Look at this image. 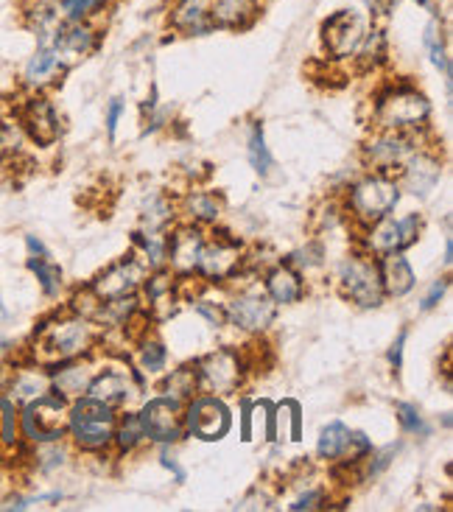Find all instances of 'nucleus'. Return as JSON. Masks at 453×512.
<instances>
[{"mask_svg": "<svg viewBox=\"0 0 453 512\" xmlns=\"http://www.w3.org/2000/svg\"><path fill=\"white\" fill-rule=\"evenodd\" d=\"M406 188L412 191L414 196H428V191H434V185L440 182V160L431 157V154L414 152L409 160H406Z\"/></svg>", "mask_w": 453, "mask_h": 512, "instance_id": "nucleus-24", "label": "nucleus"}, {"mask_svg": "<svg viewBox=\"0 0 453 512\" xmlns=\"http://www.w3.org/2000/svg\"><path fill=\"white\" fill-rule=\"evenodd\" d=\"M426 42L428 54H431V62L442 70V76L448 79V87H451V59H448V51H445V40H442V28L437 20H431L426 26Z\"/></svg>", "mask_w": 453, "mask_h": 512, "instance_id": "nucleus-32", "label": "nucleus"}, {"mask_svg": "<svg viewBox=\"0 0 453 512\" xmlns=\"http://www.w3.org/2000/svg\"><path fill=\"white\" fill-rule=\"evenodd\" d=\"M291 263H294V266H300V269L319 266V263H322V250H319V247H305V250L294 252V255H291Z\"/></svg>", "mask_w": 453, "mask_h": 512, "instance_id": "nucleus-43", "label": "nucleus"}, {"mask_svg": "<svg viewBox=\"0 0 453 512\" xmlns=\"http://www.w3.org/2000/svg\"><path fill=\"white\" fill-rule=\"evenodd\" d=\"M381 269V283H384V294L392 297H403L414 289L417 277H414L412 263L403 258V252H386Z\"/></svg>", "mask_w": 453, "mask_h": 512, "instance_id": "nucleus-25", "label": "nucleus"}, {"mask_svg": "<svg viewBox=\"0 0 453 512\" xmlns=\"http://www.w3.org/2000/svg\"><path fill=\"white\" fill-rule=\"evenodd\" d=\"M28 272H34L37 277V283H40V289L45 297H56L59 289H62V272H59V266L51 263V255H28Z\"/></svg>", "mask_w": 453, "mask_h": 512, "instance_id": "nucleus-29", "label": "nucleus"}, {"mask_svg": "<svg viewBox=\"0 0 453 512\" xmlns=\"http://www.w3.org/2000/svg\"><path fill=\"white\" fill-rule=\"evenodd\" d=\"M0 311H6V308H3V300H0Z\"/></svg>", "mask_w": 453, "mask_h": 512, "instance_id": "nucleus-54", "label": "nucleus"}, {"mask_svg": "<svg viewBox=\"0 0 453 512\" xmlns=\"http://www.w3.org/2000/svg\"><path fill=\"white\" fill-rule=\"evenodd\" d=\"M431 115V104L423 93H417L409 84L389 87L386 93L378 96L375 104V124L378 129H400V132H412L426 124Z\"/></svg>", "mask_w": 453, "mask_h": 512, "instance_id": "nucleus-4", "label": "nucleus"}, {"mask_svg": "<svg viewBox=\"0 0 453 512\" xmlns=\"http://www.w3.org/2000/svg\"><path fill=\"white\" fill-rule=\"evenodd\" d=\"M171 216H174V208L163 196H151L143 208V224L149 227V233H160L165 224L171 222Z\"/></svg>", "mask_w": 453, "mask_h": 512, "instance_id": "nucleus-37", "label": "nucleus"}, {"mask_svg": "<svg viewBox=\"0 0 453 512\" xmlns=\"http://www.w3.org/2000/svg\"><path fill=\"white\" fill-rule=\"evenodd\" d=\"M202 247H205V238L199 230L193 227H182L174 236L168 238V261L177 272H193L199 266V255H202Z\"/></svg>", "mask_w": 453, "mask_h": 512, "instance_id": "nucleus-21", "label": "nucleus"}, {"mask_svg": "<svg viewBox=\"0 0 453 512\" xmlns=\"http://www.w3.org/2000/svg\"><path fill=\"white\" fill-rule=\"evenodd\" d=\"M364 34H367V20L361 14L350 12V9L330 14L328 20L322 23V40H325L328 51L336 59L356 54Z\"/></svg>", "mask_w": 453, "mask_h": 512, "instance_id": "nucleus-10", "label": "nucleus"}, {"mask_svg": "<svg viewBox=\"0 0 453 512\" xmlns=\"http://www.w3.org/2000/svg\"><path fill=\"white\" fill-rule=\"evenodd\" d=\"M56 12L68 23H79V20H90L93 14L101 12L107 6V0H54Z\"/></svg>", "mask_w": 453, "mask_h": 512, "instance_id": "nucleus-34", "label": "nucleus"}, {"mask_svg": "<svg viewBox=\"0 0 453 512\" xmlns=\"http://www.w3.org/2000/svg\"><path fill=\"white\" fill-rule=\"evenodd\" d=\"M62 70H65V65H62V59H59V54H56V48L51 45V42L45 40L37 45L34 56L26 62L23 82H26L28 87H34V90H40V87H45V84L54 82Z\"/></svg>", "mask_w": 453, "mask_h": 512, "instance_id": "nucleus-22", "label": "nucleus"}, {"mask_svg": "<svg viewBox=\"0 0 453 512\" xmlns=\"http://www.w3.org/2000/svg\"><path fill=\"white\" fill-rule=\"evenodd\" d=\"M353 56H358V62H361V68L370 70L375 65H381L386 59V37L381 28H372L364 34V40L358 45V51Z\"/></svg>", "mask_w": 453, "mask_h": 512, "instance_id": "nucleus-30", "label": "nucleus"}, {"mask_svg": "<svg viewBox=\"0 0 453 512\" xmlns=\"http://www.w3.org/2000/svg\"><path fill=\"white\" fill-rule=\"evenodd\" d=\"M196 384H199V378H196V373L193 370H177V373H171V378H168V398H174V401H185V398H191L193 389H196Z\"/></svg>", "mask_w": 453, "mask_h": 512, "instance_id": "nucleus-38", "label": "nucleus"}, {"mask_svg": "<svg viewBox=\"0 0 453 512\" xmlns=\"http://www.w3.org/2000/svg\"><path fill=\"white\" fill-rule=\"evenodd\" d=\"M17 417H20V437H26L28 443H56L65 437L68 429V398L48 389L37 401L26 403Z\"/></svg>", "mask_w": 453, "mask_h": 512, "instance_id": "nucleus-3", "label": "nucleus"}, {"mask_svg": "<svg viewBox=\"0 0 453 512\" xmlns=\"http://www.w3.org/2000/svg\"><path fill=\"white\" fill-rule=\"evenodd\" d=\"M398 202L400 185L395 180H389L386 174L364 177V180L350 188V196H347V208L353 210V216L361 224H367V227L389 216Z\"/></svg>", "mask_w": 453, "mask_h": 512, "instance_id": "nucleus-5", "label": "nucleus"}, {"mask_svg": "<svg viewBox=\"0 0 453 512\" xmlns=\"http://www.w3.org/2000/svg\"><path fill=\"white\" fill-rule=\"evenodd\" d=\"M121 115H124V101L121 98H112L110 107H107V132H110V138H115V129H118Z\"/></svg>", "mask_w": 453, "mask_h": 512, "instance_id": "nucleus-45", "label": "nucleus"}, {"mask_svg": "<svg viewBox=\"0 0 453 512\" xmlns=\"http://www.w3.org/2000/svg\"><path fill=\"white\" fill-rule=\"evenodd\" d=\"M87 395L115 409L121 403L132 401L138 395V387H135L132 375L124 373V370H104V373L93 375V381L87 387Z\"/></svg>", "mask_w": 453, "mask_h": 512, "instance_id": "nucleus-19", "label": "nucleus"}, {"mask_svg": "<svg viewBox=\"0 0 453 512\" xmlns=\"http://www.w3.org/2000/svg\"><path fill=\"white\" fill-rule=\"evenodd\" d=\"M406 336H409V331H400L398 339H395V345L389 347V364H392L395 370H400V364H403V345H406Z\"/></svg>", "mask_w": 453, "mask_h": 512, "instance_id": "nucleus-46", "label": "nucleus"}, {"mask_svg": "<svg viewBox=\"0 0 453 512\" xmlns=\"http://www.w3.org/2000/svg\"><path fill=\"white\" fill-rule=\"evenodd\" d=\"M238 244L230 241V238H216L202 247V255H199V272L210 280H227V277L235 275L238 269Z\"/></svg>", "mask_w": 453, "mask_h": 512, "instance_id": "nucleus-18", "label": "nucleus"}, {"mask_svg": "<svg viewBox=\"0 0 453 512\" xmlns=\"http://www.w3.org/2000/svg\"><path fill=\"white\" fill-rule=\"evenodd\" d=\"M163 465H165V468H171V471L177 473V479H179V482H182V479H185V471H182V468H179V465H177V462H174V459H171V457H165V454H163Z\"/></svg>", "mask_w": 453, "mask_h": 512, "instance_id": "nucleus-52", "label": "nucleus"}, {"mask_svg": "<svg viewBox=\"0 0 453 512\" xmlns=\"http://www.w3.org/2000/svg\"><path fill=\"white\" fill-rule=\"evenodd\" d=\"M17 443H20V417H17L14 401L0 398V445L17 448Z\"/></svg>", "mask_w": 453, "mask_h": 512, "instance_id": "nucleus-35", "label": "nucleus"}, {"mask_svg": "<svg viewBox=\"0 0 453 512\" xmlns=\"http://www.w3.org/2000/svg\"><path fill=\"white\" fill-rule=\"evenodd\" d=\"M93 347V325L84 317H65L42 322L40 331L34 333V359L42 367H56L62 361L79 359Z\"/></svg>", "mask_w": 453, "mask_h": 512, "instance_id": "nucleus-1", "label": "nucleus"}, {"mask_svg": "<svg viewBox=\"0 0 453 512\" xmlns=\"http://www.w3.org/2000/svg\"><path fill=\"white\" fill-rule=\"evenodd\" d=\"M168 23L179 34H188V37H202L213 28L210 20V0H177Z\"/></svg>", "mask_w": 453, "mask_h": 512, "instance_id": "nucleus-20", "label": "nucleus"}, {"mask_svg": "<svg viewBox=\"0 0 453 512\" xmlns=\"http://www.w3.org/2000/svg\"><path fill=\"white\" fill-rule=\"evenodd\" d=\"M68 431L73 443L84 451H101L115 437V415L112 406L96 401L90 395H82L68 409Z\"/></svg>", "mask_w": 453, "mask_h": 512, "instance_id": "nucleus-2", "label": "nucleus"}, {"mask_svg": "<svg viewBox=\"0 0 453 512\" xmlns=\"http://www.w3.org/2000/svg\"><path fill=\"white\" fill-rule=\"evenodd\" d=\"M115 437H118V445H121V451H132V448H135V445L143 440V429H140L138 415L126 417Z\"/></svg>", "mask_w": 453, "mask_h": 512, "instance_id": "nucleus-40", "label": "nucleus"}, {"mask_svg": "<svg viewBox=\"0 0 453 512\" xmlns=\"http://www.w3.org/2000/svg\"><path fill=\"white\" fill-rule=\"evenodd\" d=\"M26 250H28V255H37V258H40V255H48L45 244H42L37 236H26Z\"/></svg>", "mask_w": 453, "mask_h": 512, "instance_id": "nucleus-50", "label": "nucleus"}, {"mask_svg": "<svg viewBox=\"0 0 453 512\" xmlns=\"http://www.w3.org/2000/svg\"><path fill=\"white\" fill-rule=\"evenodd\" d=\"M185 210L193 222H216L221 213V202L213 194H191L185 199Z\"/></svg>", "mask_w": 453, "mask_h": 512, "instance_id": "nucleus-36", "label": "nucleus"}, {"mask_svg": "<svg viewBox=\"0 0 453 512\" xmlns=\"http://www.w3.org/2000/svg\"><path fill=\"white\" fill-rule=\"evenodd\" d=\"M196 311H199L202 317L210 319V325H221V319H224V314H221L219 308H210V305H207V303L196 305Z\"/></svg>", "mask_w": 453, "mask_h": 512, "instance_id": "nucleus-49", "label": "nucleus"}, {"mask_svg": "<svg viewBox=\"0 0 453 512\" xmlns=\"http://www.w3.org/2000/svg\"><path fill=\"white\" fill-rule=\"evenodd\" d=\"M280 415L286 417V420L291 423V431H289L291 440H294V443H300V440H302V409H300V403L286 401L283 406H280Z\"/></svg>", "mask_w": 453, "mask_h": 512, "instance_id": "nucleus-42", "label": "nucleus"}, {"mask_svg": "<svg viewBox=\"0 0 453 512\" xmlns=\"http://www.w3.org/2000/svg\"><path fill=\"white\" fill-rule=\"evenodd\" d=\"M241 373H244V367H241L238 353H233V350H216V353H210L199 364L196 378L213 395H230L241 384Z\"/></svg>", "mask_w": 453, "mask_h": 512, "instance_id": "nucleus-13", "label": "nucleus"}, {"mask_svg": "<svg viewBox=\"0 0 453 512\" xmlns=\"http://www.w3.org/2000/svg\"><path fill=\"white\" fill-rule=\"evenodd\" d=\"M339 283H342L344 294L361 308H375L384 303L381 269H378V263L364 255H353L339 266Z\"/></svg>", "mask_w": 453, "mask_h": 512, "instance_id": "nucleus-6", "label": "nucleus"}, {"mask_svg": "<svg viewBox=\"0 0 453 512\" xmlns=\"http://www.w3.org/2000/svg\"><path fill=\"white\" fill-rule=\"evenodd\" d=\"M17 121L23 126L26 138H31L40 146H51L59 140V132H62V124H59V115H56V107L45 96H31L20 107V115Z\"/></svg>", "mask_w": 453, "mask_h": 512, "instance_id": "nucleus-14", "label": "nucleus"}, {"mask_svg": "<svg viewBox=\"0 0 453 512\" xmlns=\"http://www.w3.org/2000/svg\"><path fill=\"white\" fill-rule=\"evenodd\" d=\"M398 420H400V426L409 431V434H428V426L423 423L420 409H417V406H412V403H400Z\"/></svg>", "mask_w": 453, "mask_h": 512, "instance_id": "nucleus-41", "label": "nucleus"}, {"mask_svg": "<svg viewBox=\"0 0 453 512\" xmlns=\"http://www.w3.org/2000/svg\"><path fill=\"white\" fill-rule=\"evenodd\" d=\"M45 40L54 45L56 54H59V59H62V65L70 68L73 62L84 59V56L96 48L98 34H96V28L90 26L87 20H79V23H68V20H62V23L54 28V34H51V37H45Z\"/></svg>", "mask_w": 453, "mask_h": 512, "instance_id": "nucleus-15", "label": "nucleus"}, {"mask_svg": "<svg viewBox=\"0 0 453 512\" xmlns=\"http://www.w3.org/2000/svg\"><path fill=\"white\" fill-rule=\"evenodd\" d=\"M143 277H146V266L140 261H135V258H126V261L110 266L107 272H101V275L93 280L90 289L96 291L101 300L129 297V294H135V291L140 289Z\"/></svg>", "mask_w": 453, "mask_h": 512, "instance_id": "nucleus-16", "label": "nucleus"}, {"mask_svg": "<svg viewBox=\"0 0 453 512\" xmlns=\"http://www.w3.org/2000/svg\"><path fill=\"white\" fill-rule=\"evenodd\" d=\"M445 289H448V280H440V283H434V286H431V291L426 294V300H423V311H431L434 305L440 303L442 294H445Z\"/></svg>", "mask_w": 453, "mask_h": 512, "instance_id": "nucleus-48", "label": "nucleus"}, {"mask_svg": "<svg viewBox=\"0 0 453 512\" xmlns=\"http://www.w3.org/2000/svg\"><path fill=\"white\" fill-rule=\"evenodd\" d=\"M325 504V493L322 490H311V493H305L300 499L291 504V510L300 512V510H319Z\"/></svg>", "mask_w": 453, "mask_h": 512, "instance_id": "nucleus-44", "label": "nucleus"}, {"mask_svg": "<svg viewBox=\"0 0 453 512\" xmlns=\"http://www.w3.org/2000/svg\"><path fill=\"white\" fill-rule=\"evenodd\" d=\"M367 6H370L372 12H378V14H389L392 12V6L398 3V0H364Z\"/></svg>", "mask_w": 453, "mask_h": 512, "instance_id": "nucleus-51", "label": "nucleus"}, {"mask_svg": "<svg viewBox=\"0 0 453 512\" xmlns=\"http://www.w3.org/2000/svg\"><path fill=\"white\" fill-rule=\"evenodd\" d=\"M185 426L191 431L193 437L199 440H221L230 426H233V417H230V409L216 398V395H205V398H193L188 403V412H185Z\"/></svg>", "mask_w": 453, "mask_h": 512, "instance_id": "nucleus-7", "label": "nucleus"}, {"mask_svg": "<svg viewBox=\"0 0 453 512\" xmlns=\"http://www.w3.org/2000/svg\"><path fill=\"white\" fill-rule=\"evenodd\" d=\"M261 12V0H210V20L219 28H247Z\"/></svg>", "mask_w": 453, "mask_h": 512, "instance_id": "nucleus-23", "label": "nucleus"}, {"mask_svg": "<svg viewBox=\"0 0 453 512\" xmlns=\"http://www.w3.org/2000/svg\"><path fill=\"white\" fill-rule=\"evenodd\" d=\"M241 440L249 443L252 440V403H241Z\"/></svg>", "mask_w": 453, "mask_h": 512, "instance_id": "nucleus-47", "label": "nucleus"}, {"mask_svg": "<svg viewBox=\"0 0 453 512\" xmlns=\"http://www.w3.org/2000/svg\"><path fill=\"white\" fill-rule=\"evenodd\" d=\"M227 317L241 331H266L275 322V303L263 294H241L227 305Z\"/></svg>", "mask_w": 453, "mask_h": 512, "instance_id": "nucleus-17", "label": "nucleus"}, {"mask_svg": "<svg viewBox=\"0 0 453 512\" xmlns=\"http://www.w3.org/2000/svg\"><path fill=\"white\" fill-rule=\"evenodd\" d=\"M451 261H453V241L448 238V241H445V266H451Z\"/></svg>", "mask_w": 453, "mask_h": 512, "instance_id": "nucleus-53", "label": "nucleus"}, {"mask_svg": "<svg viewBox=\"0 0 453 512\" xmlns=\"http://www.w3.org/2000/svg\"><path fill=\"white\" fill-rule=\"evenodd\" d=\"M143 437L154 443H174L182 437V403L174 398H151L138 415Z\"/></svg>", "mask_w": 453, "mask_h": 512, "instance_id": "nucleus-8", "label": "nucleus"}, {"mask_svg": "<svg viewBox=\"0 0 453 512\" xmlns=\"http://www.w3.org/2000/svg\"><path fill=\"white\" fill-rule=\"evenodd\" d=\"M316 454L322 459H344V462H361V459L372 454L370 440L361 431H350L344 423H328L319 431V443H316Z\"/></svg>", "mask_w": 453, "mask_h": 512, "instance_id": "nucleus-11", "label": "nucleus"}, {"mask_svg": "<svg viewBox=\"0 0 453 512\" xmlns=\"http://www.w3.org/2000/svg\"><path fill=\"white\" fill-rule=\"evenodd\" d=\"M266 291L275 305H291L302 297V280L291 266H275L266 275Z\"/></svg>", "mask_w": 453, "mask_h": 512, "instance_id": "nucleus-28", "label": "nucleus"}, {"mask_svg": "<svg viewBox=\"0 0 453 512\" xmlns=\"http://www.w3.org/2000/svg\"><path fill=\"white\" fill-rule=\"evenodd\" d=\"M420 233V216L412 213L406 219H389L384 216L381 222L370 224V233H367V250L375 255H386V252H403L406 247H412Z\"/></svg>", "mask_w": 453, "mask_h": 512, "instance_id": "nucleus-12", "label": "nucleus"}, {"mask_svg": "<svg viewBox=\"0 0 453 512\" xmlns=\"http://www.w3.org/2000/svg\"><path fill=\"white\" fill-rule=\"evenodd\" d=\"M140 364L146 373H160L165 370V347L160 342H146L140 347Z\"/></svg>", "mask_w": 453, "mask_h": 512, "instance_id": "nucleus-39", "label": "nucleus"}, {"mask_svg": "<svg viewBox=\"0 0 453 512\" xmlns=\"http://www.w3.org/2000/svg\"><path fill=\"white\" fill-rule=\"evenodd\" d=\"M23 140H26V132L17 118H0V160L3 163L23 152Z\"/></svg>", "mask_w": 453, "mask_h": 512, "instance_id": "nucleus-31", "label": "nucleus"}, {"mask_svg": "<svg viewBox=\"0 0 453 512\" xmlns=\"http://www.w3.org/2000/svg\"><path fill=\"white\" fill-rule=\"evenodd\" d=\"M247 154H249V163H252V168H255L261 177H266V174H269V168H272V152H269V146H266L261 124H252V129H249Z\"/></svg>", "mask_w": 453, "mask_h": 512, "instance_id": "nucleus-33", "label": "nucleus"}, {"mask_svg": "<svg viewBox=\"0 0 453 512\" xmlns=\"http://www.w3.org/2000/svg\"><path fill=\"white\" fill-rule=\"evenodd\" d=\"M51 389V378L40 373L37 367H26V370H14L12 381H9V401L14 403H31L40 395Z\"/></svg>", "mask_w": 453, "mask_h": 512, "instance_id": "nucleus-27", "label": "nucleus"}, {"mask_svg": "<svg viewBox=\"0 0 453 512\" xmlns=\"http://www.w3.org/2000/svg\"><path fill=\"white\" fill-rule=\"evenodd\" d=\"M417 152V138L412 132H400V129H381L378 135L364 146L367 163L378 171H389L395 166H406V160Z\"/></svg>", "mask_w": 453, "mask_h": 512, "instance_id": "nucleus-9", "label": "nucleus"}, {"mask_svg": "<svg viewBox=\"0 0 453 512\" xmlns=\"http://www.w3.org/2000/svg\"><path fill=\"white\" fill-rule=\"evenodd\" d=\"M59 370L51 373V387L56 389V395H62V398H82L87 395V387H90V381H93V370L87 367V364H70V361H62V364H56Z\"/></svg>", "mask_w": 453, "mask_h": 512, "instance_id": "nucleus-26", "label": "nucleus"}]
</instances>
